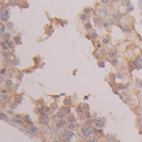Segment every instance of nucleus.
<instances>
[{
  "label": "nucleus",
  "mask_w": 142,
  "mask_h": 142,
  "mask_svg": "<svg viewBox=\"0 0 142 142\" xmlns=\"http://www.w3.org/2000/svg\"><path fill=\"white\" fill-rule=\"evenodd\" d=\"M79 136L82 137V138H84L86 141L90 140V138H92V136H95L94 134V128L91 125H87V124L82 125L79 128Z\"/></svg>",
  "instance_id": "1"
},
{
  "label": "nucleus",
  "mask_w": 142,
  "mask_h": 142,
  "mask_svg": "<svg viewBox=\"0 0 142 142\" xmlns=\"http://www.w3.org/2000/svg\"><path fill=\"white\" fill-rule=\"evenodd\" d=\"M59 138H61V141H65V142H70L72 138H74V132L68 130L67 128H66V129L61 130V133H59Z\"/></svg>",
  "instance_id": "2"
},
{
  "label": "nucleus",
  "mask_w": 142,
  "mask_h": 142,
  "mask_svg": "<svg viewBox=\"0 0 142 142\" xmlns=\"http://www.w3.org/2000/svg\"><path fill=\"white\" fill-rule=\"evenodd\" d=\"M111 12H109V8L104 7V5H99L96 8V16L101 17V19H108Z\"/></svg>",
  "instance_id": "3"
},
{
  "label": "nucleus",
  "mask_w": 142,
  "mask_h": 142,
  "mask_svg": "<svg viewBox=\"0 0 142 142\" xmlns=\"http://www.w3.org/2000/svg\"><path fill=\"white\" fill-rule=\"evenodd\" d=\"M91 125L94 126V129H101L105 126V118L103 117H95L92 121H91Z\"/></svg>",
  "instance_id": "4"
},
{
  "label": "nucleus",
  "mask_w": 142,
  "mask_h": 142,
  "mask_svg": "<svg viewBox=\"0 0 142 142\" xmlns=\"http://www.w3.org/2000/svg\"><path fill=\"white\" fill-rule=\"evenodd\" d=\"M8 19H9V13H8L7 8H1V13H0V20L3 22H7Z\"/></svg>",
  "instance_id": "5"
},
{
  "label": "nucleus",
  "mask_w": 142,
  "mask_h": 142,
  "mask_svg": "<svg viewBox=\"0 0 142 142\" xmlns=\"http://www.w3.org/2000/svg\"><path fill=\"white\" fill-rule=\"evenodd\" d=\"M49 121H50V114H44V116H40V124L44 126L49 125Z\"/></svg>",
  "instance_id": "6"
},
{
  "label": "nucleus",
  "mask_w": 142,
  "mask_h": 142,
  "mask_svg": "<svg viewBox=\"0 0 142 142\" xmlns=\"http://www.w3.org/2000/svg\"><path fill=\"white\" fill-rule=\"evenodd\" d=\"M122 13L120 12V11H114L113 12V15H112V21H114V22H118V21H121V19H122Z\"/></svg>",
  "instance_id": "7"
},
{
  "label": "nucleus",
  "mask_w": 142,
  "mask_h": 142,
  "mask_svg": "<svg viewBox=\"0 0 142 142\" xmlns=\"http://www.w3.org/2000/svg\"><path fill=\"white\" fill-rule=\"evenodd\" d=\"M133 65L137 70H142V58L141 57H136L134 61H133Z\"/></svg>",
  "instance_id": "8"
},
{
  "label": "nucleus",
  "mask_w": 142,
  "mask_h": 142,
  "mask_svg": "<svg viewBox=\"0 0 142 142\" xmlns=\"http://www.w3.org/2000/svg\"><path fill=\"white\" fill-rule=\"evenodd\" d=\"M12 122L13 124H16V125H25V121H24V118H21V116H16V117H13L12 118Z\"/></svg>",
  "instance_id": "9"
},
{
  "label": "nucleus",
  "mask_w": 142,
  "mask_h": 142,
  "mask_svg": "<svg viewBox=\"0 0 142 142\" xmlns=\"http://www.w3.org/2000/svg\"><path fill=\"white\" fill-rule=\"evenodd\" d=\"M49 126H50V133H51L53 136H59V133H61V132H59V129L57 128L55 124H54V125H49Z\"/></svg>",
  "instance_id": "10"
},
{
  "label": "nucleus",
  "mask_w": 142,
  "mask_h": 142,
  "mask_svg": "<svg viewBox=\"0 0 142 142\" xmlns=\"http://www.w3.org/2000/svg\"><path fill=\"white\" fill-rule=\"evenodd\" d=\"M53 118H54L55 121H57V120H58V121H59V120H65V113H63L62 111H59V112H57L55 114H54Z\"/></svg>",
  "instance_id": "11"
},
{
  "label": "nucleus",
  "mask_w": 142,
  "mask_h": 142,
  "mask_svg": "<svg viewBox=\"0 0 142 142\" xmlns=\"http://www.w3.org/2000/svg\"><path fill=\"white\" fill-rule=\"evenodd\" d=\"M55 125H57V128H58V129H61V128H65V126L67 125L66 118H65V120H59V121H57V122H55Z\"/></svg>",
  "instance_id": "12"
},
{
  "label": "nucleus",
  "mask_w": 142,
  "mask_h": 142,
  "mask_svg": "<svg viewBox=\"0 0 142 142\" xmlns=\"http://www.w3.org/2000/svg\"><path fill=\"white\" fill-rule=\"evenodd\" d=\"M66 121H67V124H76V118H75V116H72V114H68Z\"/></svg>",
  "instance_id": "13"
},
{
  "label": "nucleus",
  "mask_w": 142,
  "mask_h": 142,
  "mask_svg": "<svg viewBox=\"0 0 142 142\" xmlns=\"http://www.w3.org/2000/svg\"><path fill=\"white\" fill-rule=\"evenodd\" d=\"M94 22H95V25H99V26H101V24H103V20H101V17H99V16H95V17H94Z\"/></svg>",
  "instance_id": "14"
},
{
  "label": "nucleus",
  "mask_w": 142,
  "mask_h": 142,
  "mask_svg": "<svg viewBox=\"0 0 142 142\" xmlns=\"http://www.w3.org/2000/svg\"><path fill=\"white\" fill-rule=\"evenodd\" d=\"M124 5L126 7V12H128V13H130V12L133 11V5H132L129 1H124Z\"/></svg>",
  "instance_id": "15"
},
{
  "label": "nucleus",
  "mask_w": 142,
  "mask_h": 142,
  "mask_svg": "<svg viewBox=\"0 0 142 142\" xmlns=\"http://www.w3.org/2000/svg\"><path fill=\"white\" fill-rule=\"evenodd\" d=\"M105 137H107V140H108L109 142H117V138H116L113 134H107Z\"/></svg>",
  "instance_id": "16"
},
{
  "label": "nucleus",
  "mask_w": 142,
  "mask_h": 142,
  "mask_svg": "<svg viewBox=\"0 0 142 142\" xmlns=\"http://www.w3.org/2000/svg\"><path fill=\"white\" fill-rule=\"evenodd\" d=\"M76 128H78L76 124H67V129H68V130H71V132H74Z\"/></svg>",
  "instance_id": "17"
},
{
  "label": "nucleus",
  "mask_w": 142,
  "mask_h": 142,
  "mask_svg": "<svg viewBox=\"0 0 142 142\" xmlns=\"http://www.w3.org/2000/svg\"><path fill=\"white\" fill-rule=\"evenodd\" d=\"M108 55L111 57L112 59H116V57H117V53H116V50H111V51L108 53Z\"/></svg>",
  "instance_id": "18"
},
{
  "label": "nucleus",
  "mask_w": 142,
  "mask_h": 142,
  "mask_svg": "<svg viewBox=\"0 0 142 142\" xmlns=\"http://www.w3.org/2000/svg\"><path fill=\"white\" fill-rule=\"evenodd\" d=\"M80 20H82V22H84V24H86V22H88V16L82 13V15H80Z\"/></svg>",
  "instance_id": "19"
},
{
  "label": "nucleus",
  "mask_w": 142,
  "mask_h": 142,
  "mask_svg": "<svg viewBox=\"0 0 142 142\" xmlns=\"http://www.w3.org/2000/svg\"><path fill=\"white\" fill-rule=\"evenodd\" d=\"M94 134H97L99 137L104 136V134H103V130H101V129H94Z\"/></svg>",
  "instance_id": "20"
},
{
  "label": "nucleus",
  "mask_w": 142,
  "mask_h": 142,
  "mask_svg": "<svg viewBox=\"0 0 142 142\" xmlns=\"http://www.w3.org/2000/svg\"><path fill=\"white\" fill-rule=\"evenodd\" d=\"M91 13H92V9H91V8H84L83 9V15H91Z\"/></svg>",
  "instance_id": "21"
},
{
  "label": "nucleus",
  "mask_w": 142,
  "mask_h": 142,
  "mask_svg": "<svg viewBox=\"0 0 142 142\" xmlns=\"http://www.w3.org/2000/svg\"><path fill=\"white\" fill-rule=\"evenodd\" d=\"M61 111H62L63 113H65V114L67 113V116H68V114H70V107H63V108L61 109Z\"/></svg>",
  "instance_id": "22"
},
{
  "label": "nucleus",
  "mask_w": 142,
  "mask_h": 142,
  "mask_svg": "<svg viewBox=\"0 0 142 142\" xmlns=\"http://www.w3.org/2000/svg\"><path fill=\"white\" fill-rule=\"evenodd\" d=\"M22 118H24V121H26V122L29 124V125H33V122H32V120H30L29 116H25V117H22Z\"/></svg>",
  "instance_id": "23"
},
{
  "label": "nucleus",
  "mask_w": 142,
  "mask_h": 142,
  "mask_svg": "<svg viewBox=\"0 0 142 142\" xmlns=\"http://www.w3.org/2000/svg\"><path fill=\"white\" fill-rule=\"evenodd\" d=\"M84 28H86V30H91V28H92V24H91V22H86V24H84Z\"/></svg>",
  "instance_id": "24"
},
{
  "label": "nucleus",
  "mask_w": 142,
  "mask_h": 142,
  "mask_svg": "<svg viewBox=\"0 0 142 142\" xmlns=\"http://www.w3.org/2000/svg\"><path fill=\"white\" fill-rule=\"evenodd\" d=\"M7 100H8V95L7 94H1V103L7 101Z\"/></svg>",
  "instance_id": "25"
},
{
  "label": "nucleus",
  "mask_w": 142,
  "mask_h": 142,
  "mask_svg": "<svg viewBox=\"0 0 142 142\" xmlns=\"http://www.w3.org/2000/svg\"><path fill=\"white\" fill-rule=\"evenodd\" d=\"M63 104H65V107H68V105L71 104V99H70V97L65 99V103H63Z\"/></svg>",
  "instance_id": "26"
},
{
  "label": "nucleus",
  "mask_w": 142,
  "mask_h": 142,
  "mask_svg": "<svg viewBox=\"0 0 142 142\" xmlns=\"http://www.w3.org/2000/svg\"><path fill=\"white\" fill-rule=\"evenodd\" d=\"M0 32H1V34H3V36L7 33V28H5V25H1V28H0Z\"/></svg>",
  "instance_id": "27"
},
{
  "label": "nucleus",
  "mask_w": 142,
  "mask_h": 142,
  "mask_svg": "<svg viewBox=\"0 0 142 142\" xmlns=\"http://www.w3.org/2000/svg\"><path fill=\"white\" fill-rule=\"evenodd\" d=\"M12 65H13V66H19V59H17V58H13V59H12Z\"/></svg>",
  "instance_id": "28"
},
{
  "label": "nucleus",
  "mask_w": 142,
  "mask_h": 142,
  "mask_svg": "<svg viewBox=\"0 0 142 142\" xmlns=\"http://www.w3.org/2000/svg\"><path fill=\"white\" fill-rule=\"evenodd\" d=\"M111 25H112V24H111V22H108V21H104V22H103V26H104V28H111Z\"/></svg>",
  "instance_id": "29"
},
{
  "label": "nucleus",
  "mask_w": 142,
  "mask_h": 142,
  "mask_svg": "<svg viewBox=\"0 0 142 142\" xmlns=\"http://www.w3.org/2000/svg\"><path fill=\"white\" fill-rule=\"evenodd\" d=\"M111 63H112V66H114V67H117V66H118V61H117V59H112Z\"/></svg>",
  "instance_id": "30"
},
{
  "label": "nucleus",
  "mask_w": 142,
  "mask_h": 142,
  "mask_svg": "<svg viewBox=\"0 0 142 142\" xmlns=\"http://www.w3.org/2000/svg\"><path fill=\"white\" fill-rule=\"evenodd\" d=\"M116 78H117V79H124V75L121 74V71H118L116 74Z\"/></svg>",
  "instance_id": "31"
},
{
  "label": "nucleus",
  "mask_w": 142,
  "mask_h": 142,
  "mask_svg": "<svg viewBox=\"0 0 142 142\" xmlns=\"http://www.w3.org/2000/svg\"><path fill=\"white\" fill-rule=\"evenodd\" d=\"M117 87H118V90H125V88H128L125 84H120V83L117 84Z\"/></svg>",
  "instance_id": "32"
},
{
  "label": "nucleus",
  "mask_w": 142,
  "mask_h": 142,
  "mask_svg": "<svg viewBox=\"0 0 142 142\" xmlns=\"http://www.w3.org/2000/svg\"><path fill=\"white\" fill-rule=\"evenodd\" d=\"M86 142H100L97 138H94V137H92V138H90V140H87Z\"/></svg>",
  "instance_id": "33"
},
{
  "label": "nucleus",
  "mask_w": 142,
  "mask_h": 142,
  "mask_svg": "<svg viewBox=\"0 0 142 142\" xmlns=\"http://www.w3.org/2000/svg\"><path fill=\"white\" fill-rule=\"evenodd\" d=\"M80 108L83 109V111H88V105H87V104H82Z\"/></svg>",
  "instance_id": "34"
},
{
  "label": "nucleus",
  "mask_w": 142,
  "mask_h": 142,
  "mask_svg": "<svg viewBox=\"0 0 142 142\" xmlns=\"http://www.w3.org/2000/svg\"><path fill=\"white\" fill-rule=\"evenodd\" d=\"M136 83H137V87H138V88H141V87H142V80L137 79V80H136Z\"/></svg>",
  "instance_id": "35"
},
{
  "label": "nucleus",
  "mask_w": 142,
  "mask_h": 142,
  "mask_svg": "<svg viewBox=\"0 0 142 142\" xmlns=\"http://www.w3.org/2000/svg\"><path fill=\"white\" fill-rule=\"evenodd\" d=\"M100 4L101 5H108V4H111V1L109 0H104V1H100Z\"/></svg>",
  "instance_id": "36"
},
{
  "label": "nucleus",
  "mask_w": 142,
  "mask_h": 142,
  "mask_svg": "<svg viewBox=\"0 0 142 142\" xmlns=\"http://www.w3.org/2000/svg\"><path fill=\"white\" fill-rule=\"evenodd\" d=\"M91 38H92V40H97V33H96V32H94V33L91 34Z\"/></svg>",
  "instance_id": "37"
},
{
  "label": "nucleus",
  "mask_w": 142,
  "mask_h": 142,
  "mask_svg": "<svg viewBox=\"0 0 142 142\" xmlns=\"http://www.w3.org/2000/svg\"><path fill=\"white\" fill-rule=\"evenodd\" d=\"M15 41H16V44H21V37H20V36H17V37L15 38Z\"/></svg>",
  "instance_id": "38"
},
{
  "label": "nucleus",
  "mask_w": 142,
  "mask_h": 142,
  "mask_svg": "<svg viewBox=\"0 0 142 142\" xmlns=\"http://www.w3.org/2000/svg\"><path fill=\"white\" fill-rule=\"evenodd\" d=\"M5 86H7V87H12V80H11V79L7 80V82H5Z\"/></svg>",
  "instance_id": "39"
},
{
  "label": "nucleus",
  "mask_w": 142,
  "mask_h": 142,
  "mask_svg": "<svg viewBox=\"0 0 142 142\" xmlns=\"http://www.w3.org/2000/svg\"><path fill=\"white\" fill-rule=\"evenodd\" d=\"M103 44H104V45H108V44H109V38L105 37V38L103 40Z\"/></svg>",
  "instance_id": "40"
},
{
  "label": "nucleus",
  "mask_w": 142,
  "mask_h": 142,
  "mask_svg": "<svg viewBox=\"0 0 142 142\" xmlns=\"http://www.w3.org/2000/svg\"><path fill=\"white\" fill-rule=\"evenodd\" d=\"M57 108H58V105H57V103H53V105H51V109H53V111H55Z\"/></svg>",
  "instance_id": "41"
},
{
  "label": "nucleus",
  "mask_w": 142,
  "mask_h": 142,
  "mask_svg": "<svg viewBox=\"0 0 142 142\" xmlns=\"http://www.w3.org/2000/svg\"><path fill=\"white\" fill-rule=\"evenodd\" d=\"M5 74H7V68L4 67V68H1V75L4 76V75H5Z\"/></svg>",
  "instance_id": "42"
},
{
  "label": "nucleus",
  "mask_w": 142,
  "mask_h": 142,
  "mask_svg": "<svg viewBox=\"0 0 142 142\" xmlns=\"http://www.w3.org/2000/svg\"><path fill=\"white\" fill-rule=\"evenodd\" d=\"M97 63H99V66H100V67H104V66H105V63H104L103 61H99Z\"/></svg>",
  "instance_id": "43"
},
{
  "label": "nucleus",
  "mask_w": 142,
  "mask_h": 142,
  "mask_svg": "<svg viewBox=\"0 0 142 142\" xmlns=\"http://www.w3.org/2000/svg\"><path fill=\"white\" fill-rule=\"evenodd\" d=\"M0 114H1V116H0V117H1V120H7V116L4 113H0Z\"/></svg>",
  "instance_id": "44"
},
{
  "label": "nucleus",
  "mask_w": 142,
  "mask_h": 142,
  "mask_svg": "<svg viewBox=\"0 0 142 142\" xmlns=\"http://www.w3.org/2000/svg\"><path fill=\"white\" fill-rule=\"evenodd\" d=\"M11 108H12V109H16V108H17V103H15V104H12V105H11Z\"/></svg>",
  "instance_id": "45"
},
{
  "label": "nucleus",
  "mask_w": 142,
  "mask_h": 142,
  "mask_svg": "<svg viewBox=\"0 0 142 142\" xmlns=\"http://www.w3.org/2000/svg\"><path fill=\"white\" fill-rule=\"evenodd\" d=\"M0 82H1V84L5 83V82H4V76H3V75H1V78H0Z\"/></svg>",
  "instance_id": "46"
},
{
  "label": "nucleus",
  "mask_w": 142,
  "mask_h": 142,
  "mask_svg": "<svg viewBox=\"0 0 142 142\" xmlns=\"http://www.w3.org/2000/svg\"><path fill=\"white\" fill-rule=\"evenodd\" d=\"M140 7H142V1H140Z\"/></svg>",
  "instance_id": "47"
},
{
  "label": "nucleus",
  "mask_w": 142,
  "mask_h": 142,
  "mask_svg": "<svg viewBox=\"0 0 142 142\" xmlns=\"http://www.w3.org/2000/svg\"><path fill=\"white\" fill-rule=\"evenodd\" d=\"M53 142H59V141H57V140H54V141H53Z\"/></svg>",
  "instance_id": "48"
}]
</instances>
